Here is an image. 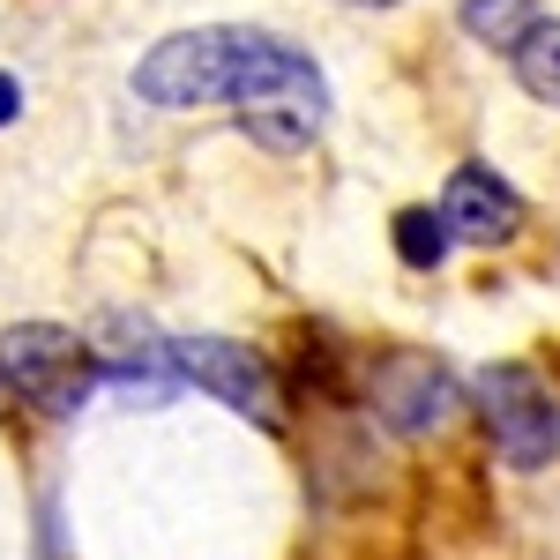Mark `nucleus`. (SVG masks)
<instances>
[{"label": "nucleus", "instance_id": "nucleus-1", "mask_svg": "<svg viewBox=\"0 0 560 560\" xmlns=\"http://www.w3.org/2000/svg\"><path fill=\"white\" fill-rule=\"evenodd\" d=\"M135 97L195 113V105H232L240 128L261 150H306L329 120V83L314 68V52L255 23H210V31H179L158 38L135 60Z\"/></svg>", "mask_w": 560, "mask_h": 560}, {"label": "nucleus", "instance_id": "nucleus-3", "mask_svg": "<svg viewBox=\"0 0 560 560\" xmlns=\"http://www.w3.org/2000/svg\"><path fill=\"white\" fill-rule=\"evenodd\" d=\"M478 411H486L493 456H501L509 471H538V464H553V448H560L553 388L538 382L523 359H501V366L478 374Z\"/></svg>", "mask_w": 560, "mask_h": 560}, {"label": "nucleus", "instance_id": "nucleus-4", "mask_svg": "<svg viewBox=\"0 0 560 560\" xmlns=\"http://www.w3.org/2000/svg\"><path fill=\"white\" fill-rule=\"evenodd\" d=\"M173 382L210 388L217 404H232L240 419L255 427H284V388H277V366L261 359L255 345H232V337H173Z\"/></svg>", "mask_w": 560, "mask_h": 560}, {"label": "nucleus", "instance_id": "nucleus-6", "mask_svg": "<svg viewBox=\"0 0 560 560\" xmlns=\"http://www.w3.org/2000/svg\"><path fill=\"white\" fill-rule=\"evenodd\" d=\"M433 217L464 247H501V240H516V224H523V195L501 173H486V165H456Z\"/></svg>", "mask_w": 560, "mask_h": 560}, {"label": "nucleus", "instance_id": "nucleus-11", "mask_svg": "<svg viewBox=\"0 0 560 560\" xmlns=\"http://www.w3.org/2000/svg\"><path fill=\"white\" fill-rule=\"evenodd\" d=\"M345 8H396V0H345Z\"/></svg>", "mask_w": 560, "mask_h": 560}, {"label": "nucleus", "instance_id": "nucleus-5", "mask_svg": "<svg viewBox=\"0 0 560 560\" xmlns=\"http://www.w3.org/2000/svg\"><path fill=\"white\" fill-rule=\"evenodd\" d=\"M366 396H374V411H382L396 433L448 427V419H456V404H464L456 374H448L441 359H427V351H388V359H374Z\"/></svg>", "mask_w": 560, "mask_h": 560}, {"label": "nucleus", "instance_id": "nucleus-7", "mask_svg": "<svg viewBox=\"0 0 560 560\" xmlns=\"http://www.w3.org/2000/svg\"><path fill=\"white\" fill-rule=\"evenodd\" d=\"M456 23H464L478 45H493V52H516L546 15H538V0H464V8H456Z\"/></svg>", "mask_w": 560, "mask_h": 560}, {"label": "nucleus", "instance_id": "nucleus-10", "mask_svg": "<svg viewBox=\"0 0 560 560\" xmlns=\"http://www.w3.org/2000/svg\"><path fill=\"white\" fill-rule=\"evenodd\" d=\"M15 113H23V83H15V75H8V68H0V128H8V120H15Z\"/></svg>", "mask_w": 560, "mask_h": 560}, {"label": "nucleus", "instance_id": "nucleus-2", "mask_svg": "<svg viewBox=\"0 0 560 560\" xmlns=\"http://www.w3.org/2000/svg\"><path fill=\"white\" fill-rule=\"evenodd\" d=\"M0 382H15V396L38 404L45 419H75L105 374H97L90 337L60 329V322H15L0 337Z\"/></svg>", "mask_w": 560, "mask_h": 560}, {"label": "nucleus", "instance_id": "nucleus-8", "mask_svg": "<svg viewBox=\"0 0 560 560\" xmlns=\"http://www.w3.org/2000/svg\"><path fill=\"white\" fill-rule=\"evenodd\" d=\"M516 83L530 90L538 105H560V23H538V31L516 45Z\"/></svg>", "mask_w": 560, "mask_h": 560}, {"label": "nucleus", "instance_id": "nucleus-9", "mask_svg": "<svg viewBox=\"0 0 560 560\" xmlns=\"http://www.w3.org/2000/svg\"><path fill=\"white\" fill-rule=\"evenodd\" d=\"M396 255L411 261V269H433V261L448 255L441 217H433V210H396Z\"/></svg>", "mask_w": 560, "mask_h": 560}]
</instances>
